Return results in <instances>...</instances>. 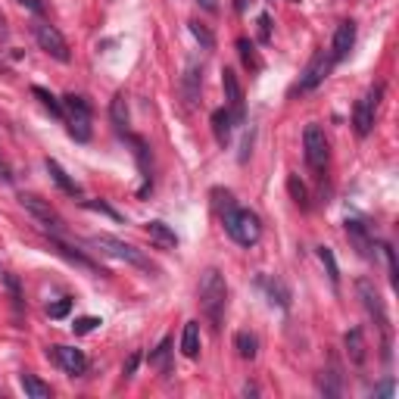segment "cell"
<instances>
[{
    "instance_id": "6da1fadb",
    "label": "cell",
    "mask_w": 399,
    "mask_h": 399,
    "mask_svg": "<svg viewBox=\"0 0 399 399\" xmlns=\"http://www.w3.org/2000/svg\"><path fill=\"white\" fill-rule=\"evenodd\" d=\"M225 306H228V284H225V275L218 269H206L203 277H200V309L209 318L212 328L222 325Z\"/></svg>"
},
{
    "instance_id": "7a4b0ae2",
    "label": "cell",
    "mask_w": 399,
    "mask_h": 399,
    "mask_svg": "<svg viewBox=\"0 0 399 399\" xmlns=\"http://www.w3.org/2000/svg\"><path fill=\"white\" fill-rule=\"evenodd\" d=\"M225 231H228L231 240H237L240 247H253V244H259V237H262V222H259L256 212L231 206V209L225 212Z\"/></svg>"
},
{
    "instance_id": "3957f363",
    "label": "cell",
    "mask_w": 399,
    "mask_h": 399,
    "mask_svg": "<svg viewBox=\"0 0 399 399\" xmlns=\"http://www.w3.org/2000/svg\"><path fill=\"white\" fill-rule=\"evenodd\" d=\"M356 293H358V299H362V306H365V312L374 318V325L380 328V334H384V358H390V318H387L384 299H380L378 287H374L368 277H358Z\"/></svg>"
},
{
    "instance_id": "277c9868",
    "label": "cell",
    "mask_w": 399,
    "mask_h": 399,
    "mask_svg": "<svg viewBox=\"0 0 399 399\" xmlns=\"http://www.w3.org/2000/svg\"><path fill=\"white\" fill-rule=\"evenodd\" d=\"M91 247H97L100 253H106V256L119 259V262H128L135 265V269H144V271H153V262H150L147 256H144L137 247L125 244V240H119V237H109V234H94L91 237Z\"/></svg>"
},
{
    "instance_id": "5b68a950",
    "label": "cell",
    "mask_w": 399,
    "mask_h": 399,
    "mask_svg": "<svg viewBox=\"0 0 399 399\" xmlns=\"http://www.w3.org/2000/svg\"><path fill=\"white\" fill-rule=\"evenodd\" d=\"M62 109L69 113V135L75 141H91V103L78 94H69Z\"/></svg>"
},
{
    "instance_id": "8992f818",
    "label": "cell",
    "mask_w": 399,
    "mask_h": 399,
    "mask_svg": "<svg viewBox=\"0 0 399 399\" xmlns=\"http://www.w3.org/2000/svg\"><path fill=\"white\" fill-rule=\"evenodd\" d=\"M303 144H306V163L312 166L315 172H325L328 166V137L321 131V125H306V135H303Z\"/></svg>"
},
{
    "instance_id": "52a82bcc",
    "label": "cell",
    "mask_w": 399,
    "mask_h": 399,
    "mask_svg": "<svg viewBox=\"0 0 399 399\" xmlns=\"http://www.w3.org/2000/svg\"><path fill=\"white\" fill-rule=\"evenodd\" d=\"M34 41H38V47H41L44 54L54 56V60H60V62H69V60H72L66 38H62V34L56 32L54 25H34Z\"/></svg>"
},
{
    "instance_id": "ba28073f",
    "label": "cell",
    "mask_w": 399,
    "mask_h": 399,
    "mask_svg": "<svg viewBox=\"0 0 399 399\" xmlns=\"http://www.w3.org/2000/svg\"><path fill=\"white\" fill-rule=\"evenodd\" d=\"M378 100H380V84L368 91V94L356 103V109H352V125H356V135L358 137H365L368 131H372L374 113H378Z\"/></svg>"
},
{
    "instance_id": "9c48e42d",
    "label": "cell",
    "mask_w": 399,
    "mask_h": 399,
    "mask_svg": "<svg viewBox=\"0 0 399 399\" xmlns=\"http://www.w3.org/2000/svg\"><path fill=\"white\" fill-rule=\"evenodd\" d=\"M22 206H25L28 212H32L34 218L41 225H47L54 234H60L62 231V218H60V212L54 209V206L47 203V200H41V196H34V194H22Z\"/></svg>"
},
{
    "instance_id": "30bf717a",
    "label": "cell",
    "mask_w": 399,
    "mask_h": 399,
    "mask_svg": "<svg viewBox=\"0 0 399 399\" xmlns=\"http://www.w3.org/2000/svg\"><path fill=\"white\" fill-rule=\"evenodd\" d=\"M331 69H334L331 54L318 50V54L312 56V62L306 66V72H303V78H299V88H297V91H312V88H318V84H321V82L328 78V72H331Z\"/></svg>"
},
{
    "instance_id": "8fae6325",
    "label": "cell",
    "mask_w": 399,
    "mask_h": 399,
    "mask_svg": "<svg viewBox=\"0 0 399 399\" xmlns=\"http://www.w3.org/2000/svg\"><path fill=\"white\" fill-rule=\"evenodd\" d=\"M222 88H225V100H228V113L231 119H244V88H240V82H237V75L234 69H225L222 72Z\"/></svg>"
},
{
    "instance_id": "7c38bea8",
    "label": "cell",
    "mask_w": 399,
    "mask_h": 399,
    "mask_svg": "<svg viewBox=\"0 0 399 399\" xmlns=\"http://www.w3.org/2000/svg\"><path fill=\"white\" fill-rule=\"evenodd\" d=\"M352 44H356V22H340L337 32H334V44H331L334 66H337L340 60H346V56H350Z\"/></svg>"
},
{
    "instance_id": "4fadbf2b",
    "label": "cell",
    "mask_w": 399,
    "mask_h": 399,
    "mask_svg": "<svg viewBox=\"0 0 399 399\" xmlns=\"http://www.w3.org/2000/svg\"><path fill=\"white\" fill-rule=\"evenodd\" d=\"M54 356L69 374H84V372H88V358H84L82 350H75V346H54Z\"/></svg>"
},
{
    "instance_id": "5bb4252c",
    "label": "cell",
    "mask_w": 399,
    "mask_h": 399,
    "mask_svg": "<svg viewBox=\"0 0 399 399\" xmlns=\"http://www.w3.org/2000/svg\"><path fill=\"white\" fill-rule=\"evenodd\" d=\"M147 237L159 247V250H175V247H178V234L166 222H159V218L147 222Z\"/></svg>"
},
{
    "instance_id": "9a60e30c",
    "label": "cell",
    "mask_w": 399,
    "mask_h": 399,
    "mask_svg": "<svg viewBox=\"0 0 399 399\" xmlns=\"http://www.w3.org/2000/svg\"><path fill=\"white\" fill-rule=\"evenodd\" d=\"M343 343H346V356H350L352 365H362V362H365V350H368V346H365V337H362V331H358V328L346 331Z\"/></svg>"
},
{
    "instance_id": "2e32d148",
    "label": "cell",
    "mask_w": 399,
    "mask_h": 399,
    "mask_svg": "<svg viewBox=\"0 0 399 399\" xmlns=\"http://www.w3.org/2000/svg\"><path fill=\"white\" fill-rule=\"evenodd\" d=\"M209 122H212V135H216V141L222 144V147H228V141H231V122H234V119H231V113H228V109H216Z\"/></svg>"
},
{
    "instance_id": "e0dca14e",
    "label": "cell",
    "mask_w": 399,
    "mask_h": 399,
    "mask_svg": "<svg viewBox=\"0 0 399 399\" xmlns=\"http://www.w3.org/2000/svg\"><path fill=\"white\" fill-rule=\"evenodd\" d=\"M181 352H184L187 358H196V356H200V321H187V325H184Z\"/></svg>"
},
{
    "instance_id": "ac0fdd59",
    "label": "cell",
    "mask_w": 399,
    "mask_h": 399,
    "mask_svg": "<svg viewBox=\"0 0 399 399\" xmlns=\"http://www.w3.org/2000/svg\"><path fill=\"white\" fill-rule=\"evenodd\" d=\"M47 172H50V178H54V181L60 184V187L66 190L69 196H78V194H82V187H78V184H75L72 178L66 175V169H62V166L56 163V159H47Z\"/></svg>"
},
{
    "instance_id": "d6986e66",
    "label": "cell",
    "mask_w": 399,
    "mask_h": 399,
    "mask_svg": "<svg viewBox=\"0 0 399 399\" xmlns=\"http://www.w3.org/2000/svg\"><path fill=\"white\" fill-rule=\"evenodd\" d=\"M109 115H113L115 128L125 135V125H128V97H125V91H119V94L113 97V106H109Z\"/></svg>"
},
{
    "instance_id": "ffe728a7",
    "label": "cell",
    "mask_w": 399,
    "mask_h": 399,
    "mask_svg": "<svg viewBox=\"0 0 399 399\" xmlns=\"http://www.w3.org/2000/svg\"><path fill=\"white\" fill-rule=\"evenodd\" d=\"M19 384H22V390H25V396H32V399H50V384H44V380L34 378V374H22Z\"/></svg>"
},
{
    "instance_id": "44dd1931",
    "label": "cell",
    "mask_w": 399,
    "mask_h": 399,
    "mask_svg": "<svg viewBox=\"0 0 399 399\" xmlns=\"http://www.w3.org/2000/svg\"><path fill=\"white\" fill-rule=\"evenodd\" d=\"M234 346H237V356L240 358H256V352H259V340H256V334H250V331L237 334Z\"/></svg>"
},
{
    "instance_id": "7402d4cb",
    "label": "cell",
    "mask_w": 399,
    "mask_h": 399,
    "mask_svg": "<svg viewBox=\"0 0 399 399\" xmlns=\"http://www.w3.org/2000/svg\"><path fill=\"white\" fill-rule=\"evenodd\" d=\"M50 244H54V250H56V253H60V256H66V259H69V262H75V265H82V269H88V271H97V265H94V262H91V259H88V256H82V253H75V250H72V247L60 244V240H56V237H54V240H50Z\"/></svg>"
},
{
    "instance_id": "603a6c76",
    "label": "cell",
    "mask_w": 399,
    "mask_h": 399,
    "mask_svg": "<svg viewBox=\"0 0 399 399\" xmlns=\"http://www.w3.org/2000/svg\"><path fill=\"white\" fill-rule=\"evenodd\" d=\"M287 190H290L293 203H297L299 209H306V206H309V190H306V184L299 181V175H290V178H287Z\"/></svg>"
},
{
    "instance_id": "cb8c5ba5",
    "label": "cell",
    "mask_w": 399,
    "mask_h": 399,
    "mask_svg": "<svg viewBox=\"0 0 399 399\" xmlns=\"http://www.w3.org/2000/svg\"><path fill=\"white\" fill-rule=\"evenodd\" d=\"M346 231H350V237H352V244H356V250L365 256L368 253V247H372V240H368V234H365V228H362V222H346Z\"/></svg>"
},
{
    "instance_id": "d4e9b609",
    "label": "cell",
    "mask_w": 399,
    "mask_h": 399,
    "mask_svg": "<svg viewBox=\"0 0 399 399\" xmlns=\"http://www.w3.org/2000/svg\"><path fill=\"white\" fill-rule=\"evenodd\" d=\"M32 94H34V97H38V100H41V103H44V106H47V109H50V115H56V119H62V115H66V109H62V103H60V100H56V97H54V94H50V91H47V88H32Z\"/></svg>"
},
{
    "instance_id": "484cf974",
    "label": "cell",
    "mask_w": 399,
    "mask_h": 399,
    "mask_svg": "<svg viewBox=\"0 0 399 399\" xmlns=\"http://www.w3.org/2000/svg\"><path fill=\"white\" fill-rule=\"evenodd\" d=\"M318 259H321V265H325L328 277H331V284H337V281H340V269H337V259H334V250H331V247H318Z\"/></svg>"
},
{
    "instance_id": "4316f807",
    "label": "cell",
    "mask_w": 399,
    "mask_h": 399,
    "mask_svg": "<svg viewBox=\"0 0 399 399\" xmlns=\"http://www.w3.org/2000/svg\"><path fill=\"white\" fill-rule=\"evenodd\" d=\"M269 297H271V303H277L281 309H290V293H287V287L281 284V281H269Z\"/></svg>"
},
{
    "instance_id": "83f0119b",
    "label": "cell",
    "mask_w": 399,
    "mask_h": 399,
    "mask_svg": "<svg viewBox=\"0 0 399 399\" xmlns=\"http://www.w3.org/2000/svg\"><path fill=\"white\" fill-rule=\"evenodd\" d=\"M237 50H240V60H244L250 69H259V66H262V62H259V56H256V47H253V44L247 41V38H240V41H237Z\"/></svg>"
},
{
    "instance_id": "f1b7e54d",
    "label": "cell",
    "mask_w": 399,
    "mask_h": 399,
    "mask_svg": "<svg viewBox=\"0 0 399 399\" xmlns=\"http://www.w3.org/2000/svg\"><path fill=\"white\" fill-rule=\"evenodd\" d=\"M190 32H194V38H196L200 44H203L206 50L216 47V38H212V32H209L206 25H200V22H190Z\"/></svg>"
},
{
    "instance_id": "f546056e",
    "label": "cell",
    "mask_w": 399,
    "mask_h": 399,
    "mask_svg": "<svg viewBox=\"0 0 399 399\" xmlns=\"http://www.w3.org/2000/svg\"><path fill=\"white\" fill-rule=\"evenodd\" d=\"M321 390H325V396H337V393H340V374H337V368H334V372H328L325 378H321Z\"/></svg>"
},
{
    "instance_id": "4dcf8cb0",
    "label": "cell",
    "mask_w": 399,
    "mask_h": 399,
    "mask_svg": "<svg viewBox=\"0 0 399 399\" xmlns=\"http://www.w3.org/2000/svg\"><path fill=\"white\" fill-rule=\"evenodd\" d=\"M169 352H172V340L166 337L163 343H159V350L150 356V365H156V368H166V358H169Z\"/></svg>"
},
{
    "instance_id": "1f68e13d",
    "label": "cell",
    "mask_w": 399,
    "mask_h": 399,
    "mask_svg": "<svg viewBox=\"0 0 399 399\" xmlns=\"http://www.w3.org/2000/svg\"><path fill=\"white\" fill-rule=\"evenodd\" d=\"M72 312V299H56V303L47 306V315L50 318H66Z\"/></svg>"
},
{
    "instance_id": "d6a6232c",
    "label": "cell",
    "mask_w": 399,
    "mask_h": 399,
    "mask_svg": "<svg viewBox=\"0 0 399 399\" xmlns=\"http://www.w3.org/2000/svg\"><path fill=\"white\" fill-rule=\"evenodd\" d=\"M97 325H100V318L84 315V318H78V321H75V325H72V331H75V334H91Z\"/></svg>"
},
{
    "instance_id": "836d02e7",
    "label": "cell",
    "mask_w": 399,
    "mask_h": 399,
    "mask_svg": "<svg viewBox=\"0 0 399 399\" xmlns=\"http://www.w3.org/2000/svg\"><path fill=\"white\" fill-rule=\"evenodd\" d=\"M84 206H88V209H94V212H103V216H109V218H122L119 212L113 209V206H106V203H94V200H91V203H84Z\"/></svg>"
},
{
    "instance_id": "e575fe53",
    "label": "cell",
    "mask_w": 399,
    "mask_h": 399,
    "mask_svg": "<svg viewBox=\"0 0 399 399\" xmlns=\"http://www.w3.org/2000/svg\"><path fill=\"white\" fill-rule=\"evenodd\" d=\"M137 365H141V352H131L128 362H125V368H122V374H125V378H131V374L137 372Z\"/></svg>"
},
{
    "instance_id": "d590c367",
    "label": "cell",
    "mask_w": 399,
    "mask_h": 399,
    "mask_svg": "<svg viewBox=\"0 0 399 399\" xmlns=\"http://www.w3.org/2000/svg\"><path fill=\"white\" fill-rule=\"evenodd\" d=\"M259 34H262V41L271 38V19L269 16H259Z\"/></svg>"
},
{
    "instance_id": "8d00e7d4",
    "label": "cell",
    "mask_w": 399,
    "mask_h": 399,
    "mask_svg": "<svg viewBox=\"0 0 399 399\" xmlns=\"http://www.w3.org/2000/svg\"><path fill=\"white\" fill-rule=\"evenodd\" d=\"M196 3H200V7H203L206 13H216V10H218V3H216V0H196Z\"/></svg>"
},
{
    "instance_id": "74e56055",
    "label": "cell",
    "mask_w": 399,
    "mask_h": 399,
    "mask_svg": "<svg viewBox=\"0 0 399 399\" xmlns=\"http://www.w3.org/2000/svg\"><path fill=\"white\" fill-rule=\"evenodd\" d=\"M22 7H28V10H34V13H38V10H41V0H19Z\"/></svg>"
},
{
    "instance_id": "f35d334b",
    "label": "cell",
    "mask_w": 399,
    "mask_h": 399,
    "mask_svg": "<svg viewBox=\"0 0 399 399\" xmlns=\"http://www.w3.org/2000/svg\"><path fill=\"white\" fill-rule=\"evenodd\" d=\"M237 10H247V0H237Z\"/></svg>"
},
{
    "instance_id": "ab89813d",
    "label": "cell",
    "mask_w": 399,
    "mask_h": 399,
    "mask_svg": "<svg viewBox=\"0 0 399 399\" xmlns=\"http://www.w3.org/2000/svg\"><path fill=\"white\" fill-rule=\"evenodd\" d=\"M0 25H3V22H0ZM0 34H3V28H0Z\"/></svg>"
}]
</instances>
